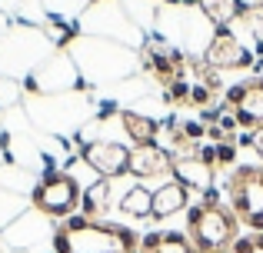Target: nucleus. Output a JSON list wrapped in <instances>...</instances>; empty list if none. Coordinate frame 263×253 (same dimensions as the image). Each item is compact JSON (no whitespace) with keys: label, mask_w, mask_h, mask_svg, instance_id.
I'll list each match as a JSON object with an SVG mask.
<instances>
[{"label":"nucleus","mask_w":263,"mask_h":253,"mask_svg":"<svg viewBox=\"0 0 263 253\" xmlns=\"http://www.w3.org/2000/svg\"><path fill=\"white\" fill-rule=\"evenodd\" d=\"M170 153L160 143H147V147H130V160H127V173L137 180H150V177H163L170 173Z\"/></svg>","instance_id":"obj_9"},{"label":"nucleus","mask_w":263,"mask_h":253,"mask_svg":"<svg viewBox=\"0 0 263 253\" xmlns=\"http://www.w3.org/2000/svg\"><path fill=\"white\" fill-rule=\"evenodd\" d=\"M170 173H174V180L183 183L186 190H203V193L213 190V167H206V163L200 160V150L190 153V157H174Z\"/></svg>","instance_id":"obj_10"},{"label":"nucleus","mask_w":263,"mask_h":253,"mask_svg":"<svg viewBox=\"0 0 263 253\" xmlns=\"http://www.w3.org/2000/svg\"><path fill=\"white\" fill-rule=\"evenodd\" d=\"M217 147V167H230L233 160H237V143H233V137H223L220 143H213Z\"/></svg>","instance_id":"obj_17"},{"label":"nucleus","mask_w":263,"mask_h":253,"mask_svg":"<svg viewBox=\"0 0 263 253\" xmlns=\"http://www.w3.org/2000/svg\"><path fill=\"white\" fill-rule=\"evenodd\" d=\"M120 124L127 130V137L134 140V147H147V143L160 140V124H157L154 117H143V113H137V110H123Z\"/></svg>","instance_id":"obj_13"},{"label":"nucleus","mask_w":263,"mask_h":253,"mask_svg":"<svg viewBox=\"0 0 263 253\" xmlns=\"http://www.w3.org/2000/svg\"><path fill=\"white\" fill-rule=\"evenodd\" d=\"M180 210H190V190L177 180H167L163 187L154 190V220H167V217L180 213Z\"/></svg>","instance_id":"obj_11"},{"label":"nucleus","mask_w":263,"mask_h":253,"mask_svg":"<svg viewBox=\"0 0 263 253\" xmlns=\"http://www.w3.org/2000/svg\"><path fill=\"white\" fill-rule=\"evenodd\" d=\"M127 160H130V147L114 140H93L84 147V163L100 173V180H114V177L127 173Z\"/></svg>","instance_id":"obj_7"},{"label":"nucleus","mask_w":263,"mask_h":253,"mask_svg":"<svg viewBox=\"0 0 263 253\" xmlns=\"http://www.w3.org/2000/svg\"><path fill=\"white\" fill-rule=\"evenodd\" d=\"M230 253H263V233H247L230 247Z\"/></svg>","instance_id":"obj_18"},{"label":"nucleus","mask_w":263,"mask_h":253,"mask_svg":"<svg viewBox=\"0 0 263 253\" xmlns=\"http://www.w3.org/2000/svg\"><path fill=\"white\" fill-rule=\"evenodd\" d=\"M186 237L200 253H230L240 240V220L227 203L213 193H203L197 207L186 210Z\"/></svg>","instance_id":"obj_2"},{"label":"nucleus","mask_w":263,"mask_h":253,"mask_svg":"<svg viewBox=\"0 0 263 253\" xmlns=\"http://www.w3.org/2000/svg\"><path fill=\"white\" fill-rule=\"evenodd\" d=\"M80 207H84V213L90 217V220H97V217L110 207V180H97L93 187H87Z\"/></svg>","instance_id":"obj_15"},{"label":"nucleus","mask_w":263,"mask_h":253,"mask_svg":"<svg viewBox=\"0 0 263 253\" xmlns=\"http://www.w3.org/2000/svg\"><path fill=\"white\" fill-rule=\"evenodd\" d=\"M250 147L257 150V153H260V160H263V127H260V130H253V133H250Z\"/></svg>","instance_id":"obj_20"},{"label":"nucleus","mask_w":263,"mask_h":253,"mask_svg":"<svg viewBox=\"0 0 263 253\" xmlns=\"http://www.w3.org/2000/svg\"><path fill=\"white\" fill-rule=\"evenodd\" d=\"M227 207L237 213L240 227L263 233V163H243L227 180Z\"/></svg>","instance_id":"obj_3"},{"label":"nucleus","mask_w":263,"mask_h":253,"mask_svg":"<svg viewBox=\"0 0 263 253\" xmlns=\"http://www.w3.org/2000/svg\"><path fill=\"white\" fill-rule=\"evenodd\" d=\"M167 4H186L190 7V4H203V0H167Z\"/></svg>","instance_id":"obj_21"},{"label":"nucleus","mask_w":263,"mask_h":253,"mask_svg":"<svg viewBox=\"0 0 263 253\" xmlns=\"http://www.w3.org/2000/svg\"><path fill=\"white\" fill-rule=\"evenodd\" d=\"M143 64H147V70L154 73L163 87H170L180 73H183L186 57H183V53H177L170 44H163V40H150V44L143 47Z\"/></svg>","instance_id":"obj_8"},{"label":"nucleus","mask_w":263,"mask_h":253,"mask_svg":"<svg viewBox=\"0 0 263 253\" xmlns=\"http://www.w3.org/2000/svg\"><path fill=\"white\" fill-rule=\"evenodd\" d=\"M203 64L213 67V70H243V67L253 64V57L247 53V47L240 44L227 27H220V30L213 33V40L206 44Z\"/></svg>","instance_id":"obj_6"},{"label":"nucleus","mask_w":263,"mask_h":253,"mask_svg":"<svg viewBox=\"0 0 263 253\" xmlns=\"http://www.w3.org/2000/svg\"><path fill=\"white\" fill-rule=\"evenodd\" d=\"M120 210H123V217H134V220H147V217L154 213V190H147L143 183H134V187L123 193Z\"/></svg>","instance_id":"obj_14"},{"label":"nucleus","mask_w":263,"mask_h":253,"mask_svg":"<svg viewBox=\"0 0 263 253\" xmlns=\"http://www.w3.org/2000/svg\"><path fill=\"white\" fill-rule=\"evenodd\" d=\"M223 110L233 113L237 127L253 130L263 127V77H250V80H240L227 90L223 97Z\"/></svg>","instance_id":"obj_5"},{"label":"nucleus","mask_w":263,"mask_h":253,"mask_svg":"<svg viewBox=\"0 0 263 253\" xmlns=\"http://www.w3.org/2000/svg\"><path fill=\"white\" fill-rule=\"evenodd\" d=\"M140 253H200L190 243V237L180 230H160V233H147L140 243Z\"/></svg>","instance_id":"obj_12"},{"label":"nucleus","mask_w":263,"mask_h":253,"mask_svg":"<svg viewBox=\"0 0 263 253\" xmlns=\"http://www.w3.org/2000/svg\"><path fill=\"white\" fill-rule=\"evenodd\" d=\"M203 10L217 27H227L237 17V4H233V0H203Z\"/></svg>","instance_id":"obj_16"},{"label":"nucleus","mask_w":263,"mask_h":253,"mask_svg":"<svg viewBox=\"0 0 263 253\" xmlns=\"http://www.w3.org/2000/svg\"><path fill=\"white\" fill-rule=\"evenodd\" d=\"M57 253H137V233L120 223L90 220V217H67L53 230Z\"/></svg>","instance_id":"obj_1"},{"label":"nucleus","mask_w":263,"mask_h":253,"mask_svg":"<svg viewBox=\"0 0 263 253\" xmlns=\"http://www.w3.org/2000/svg\"><path fill=\"white\" fill-rule=\"evenodd\" d=\"M237 4V17H250V13L263 10V0H233Z\"/></svg>","instance_id":"obj_19"},{"label":"nucleus","mask_w":263,"mask_h":253,"mask_svg":"<svg viewBox=\"0 0 263 253\" xmlns=\"http://www.w3.org/2000/svg\"><path fill=\"white\" fill-rule=\"evenodd\" d=\"M30 203H33V210H40L44 217H60V220H67V217H73L80 210L84 190H80L77 177L64 173V170H53V173H47L44 180L33 187Z\"/></svg>","instance_id":"obj_4"}]
</instances>
